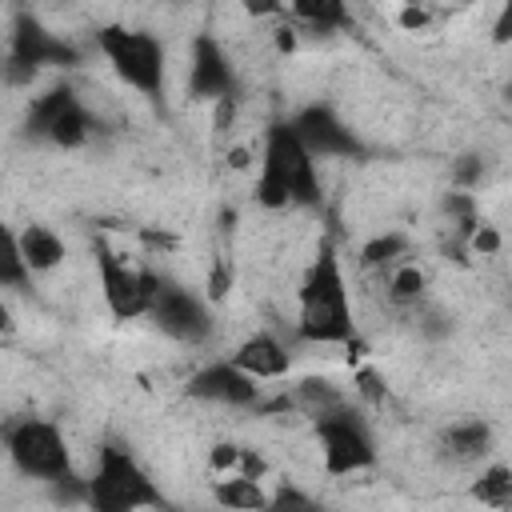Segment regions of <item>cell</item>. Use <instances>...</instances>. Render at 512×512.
<instances>
[{"instance_id":"7402d4cb","label":"cell","mask_w":512,"mask_h":512,"mask_svg":"<svg viewBox=\"0 0 512 512\" xmlns=\"http://www.w3.org/2000/svg\"><path fill=\"white\" fill-rule=\"evenodd\" d=\"M404 260H408V236L404 232H380L360 248V264L368 272H392Z\"/></svg>"},{"instance_id":"4316f807","label":"cell","mask_w":512,"mask_h":512,"mask_svg":"<svg viewBox=\"0 0 512 512\" xmlns=\"http://www.w3.org/2000/svg\"><path fill=\"white\" fill-rule=\"evenodd\" d=\"M356 392H360L368 404H384V380H380L372 368H360V372H356Z\"/></svg>"},{"instance_id":"cb8c5ba5","label":"cell","mask_w":512,"mask_h":512,"mask_svg":"<svg viewBox=\"0 0 512 512\" xmlns=\"http://www.w3.org/2000/svg\"><path fill=\"white\" fill-rule=\"evenodd\" d=\"M260 512H328V508H324V500H316L308 488H300V484H280V488L268 492V500H264Z\"/></svg>"},{"instance_id":"30bf717a","label":"cell","mask_w":512,"mask_h":512,"mask_svg":"<svg viewBox=\"0 0 512 512\" xmlns=\"http://www.w3.org/2000/svg\"><path fill=\"white\" fill-rule=\"evenodd\" d=\"M144 316L152 320V328H156L160 336H168V340H176V344H188V348L208 344L212 332H216V316H212L208 300H204L200 292H192L188 284L168 280V276L156 280Z\"/></svg>"},{"instance_id":"9a60e30c","label":"cell","mask_w":512,"mask_h":512,"mask_svg":"<svg viewBox=\"0 0 512 512\" xmlns=\"http://www.w3.org/2000/svg\"><path fill=\"white\" fill-rule=\"evenodd\" d=\"M340 404H348V396L340 392V384L336 380H328V376H304V380H296L288 392H280L276 400H264L260 404V412H300V416H308V420H320V416H328V412H336Z\"/></svg>"},{"instance_id":"d6986e66","label":"cell","mask_w":512,"mask_h":512,"mask_svg":"<svg viewBox=\"0 0 512 512\" xmlns=\"http://www.w3.org/2000/svg\"><path fill=\"white\" fill-rule=\"evenodd\" d=\"M288 20L300 24L304 32L312 36H332V32H344L352 12L340 4V0H300L288 8Z\"/></svg>"},{"instance_id":"6da1fadb","label":"cell","mask_w":512,"mask_h":512,"mask_svg":"<svg viewBox=\"0 0 512 512\" xmlns=\"http://www.w3.org/2000/svg\"><path fill=\"white\" fill-rule=\"evenodd\" d=\"M296 336L304 344H352L356 336V312L348 296V276L340 264V252L332 240H324L300 280L296 292Z\"/></svg>"},{"instance_id":"f1b7e54d","label":"cell","mask_w":512,"mask_h":512,"mask_svg":"<svg viewBox=\"0 0 512 512\" xmlns=\"http://www.w3.org/2000/svg\"><path fill=\"white\" fill-rule=\"evenodd\" d=\"M12 324H16V320H12V308L0 300V336H8V332H12Z\"/></svg>"},{"instance_id":"ffe728a7","label":"cell","mask_w":512,"mask_h":512,"mask_svg":"<svg viewBox=\"0 0 512 512\" xmlns=\"http://www.w3.org/2000/svg\"><path fill=\"white\" fill-rule=\"evenodd\" d=\"M468 496H472L480 508H492V512L512 508V468H508L504 460L480 464V476L468 484Z\"/></svg>"},{"instance_id":"5b68a950","label":"cell","mask_w":512,"mask_h":512,"mask_svg":"<svg viewBox=\"0 0 512 512\" xmlns=\"http://www.w3.org/2000/svg\"><path fill=\"white\" fill-rule=\"evenodd\" d=\"M96 48H100L104 64L116 72L120 84H128L144 100L164 96L168 48L156 32L136 28V24H104V28H96Z\"/></svg>"},{"instance_id":"2e32d148","label":"cell","mask_w":512,"mask_h":512,"mask_svg":"<svg viewBox=\"0 0 512 512\" xmlns=\"http://www.w3.org/2000/svg\"><path fill=\"white\" fill-rule=\"evenodd\" d=\"M440 448L456 464H484L492 456V448H496V432H492L488 420L468 416V420H456V424H448L440 432Z\"/></svg>"},{"instance_id":"5bb4252c","label":"cell","mask_w":512,"mask_h":512,"mask_svg":"<svg viewBox=\"0 0 512 512\" xmlns=\"http://www.w3.org/2000/svg\"><path fill=\"white\" fill-rule=\"evenodd\" d=\"M244 376H252L256 384H264V380H284L288 376V368H292V352H288V344L276 336V332H248L236 348H232V356H228Z\"/></svg>"},{"instance_id":"83f0119b","label":"cell","mask_w":512,"mask_h":512,"mask_svg":"<svg viewBox=\"0 0 512 512\" xmlns=\"http://www.w3.org/2000/svg\"><path fill=\"white\" fill-rule=\"evenodd\" d=\"M396 20H400V28H404V32H424V28L432 24V12H428L424 4H404Z\"/></svg>"},{"instance_id":"277c9868","label":"cell","mask_w":512,"mask_h":512,"mask_svg":"<svg viewBox=\"0 0 512 512\" xmlns=\"http://www.w3.org/2000/svg\"><path fill=\"white\" fill-rule=\"evenodd\" d=\"M84 60V52L56 28H48L36 12H16L8 48L0 60V80L12 88H28L40 72H68Z\"/></svg>"},{"instance_id":"f546056e","label":"cell","mask_w":512,"mask_h":512,"mask_svg":"<svg viewBox=\"0 0 512 512\" xmlns=\"http://www.w3.org/2000/svg\"><path fill=\"white\" fill-rule=\"evenodd\" d=\"M228 164H232V168H244V164H248V152H244V148H236V152L228 156Z\"/></svg>"},{"instance_id":"8992f818","label":"cell","mask_w":512,"mask_h":512,"mask_svg":"<svg viewBox=\"0 0 512 512\" xmlns=\"http://www.w3.org/2000/svg\"><path fill=\"white\" fill-rule=\"evenodd\" d=\"M4 452L12 460V468L28 480H40V484H60V480H72L76 476V464H72V448L60 432L56 420H44V416H20L4 428Z\"/></svg>"},{"instance_id":"9c48e42d","label":"cell","mask_w":512,"mask_h":512,"mask_svg":"<svg viewBox=\"0 0 512 512\" xmlns=\"http://www.w3.org/2000/svg\"><path fill=\"white\" fill-rule=\"evenodd\" d=\"M92 264H96V284H100L104 308L116 320H140L148 312V300H152L160 272L140 268L128 256H120L108 244V236H92Z\"/></svg>"},{"instance_id":"8fae6325","label":"cell","mask_w":512,"mask_h":512,"mask_svg":"<svg viewBox=\"0 0 512 512\" xmlns=\"http://www.w3.org/2000/svg\"><path fill=\"white\" fill-rule=\"evenodd\" d=\"M292 136L304 144V152L312 160H360L364 156V144L360 136L340 120V112L324 100H312L304 108H296L292 116H284Z\"/></svg>"},{"instance_id":"44dd1931","label":"cell","mask_w":512,"mask_h":512,"mask_svg":"<svg viewBox=\"0 0 512 512\" xmlns=\"http://www.w3.org/2000/svg\"><path fill=\"white\" fill-rule=\"evenodd\" d=\"M424 292H428V276H424V268L412 264V260L396 264V268L388 272V280H384V296H388V304H396V308H416V304L424 300Z\"/></svg>"},{"instance_id":"1f68e13d","label":"cell","mask_w":512,"mask_h":512,"mask_svg":"<svg viewBox=\"0 0 512 512\" xmlns=\"http://www.w3.org/2000/svg\"><path fill=\"white\" fill-rule=\"evenodd\" d=\"M0 60H4V52H0Z\"/></svg>"},{"instance_id":"d4e9b609","label":"cell","mask_w":512,"mask_h":512,"mask_svg":"<svg viewBox=\"0 0 512 512\" xmlns=\"http://www.w3.org/2000/svg\"><path fill=\"white\" fill-rule=\"evenodd\" d=\"M240 452H244V444H232V440H220V444H212V452H208V464H212V472H216V476H228V472H236V464H240Z\"/></svg>"},{"instance_id":"7a4b0ae2","label":"cell","mask_w":512,"mask_h":512,"mask_svg":"<svg viewBox=\"0 0 512 512\" xmlns=\"http://www.w3.org/2000/svg\"><path fill=\"white\" fill-rule=\"evenodd\" d=\"M252 196L264 212H292V208H320L324 204L320 168L304 152V144L292 136L284 116L264 128Z\"/></svg>"},{"instance_id":"4dcf8cb0","label":"cell","mask_w":512,"mask_h":512,"mask_svg":"<svg viewBox=\"0 0 512 512\" xmlns=\"http://www.w3.org/2000/svg\"><path fill=\"white\" fill-rule=\"evenodd\" d=\"M204 512H220V508H216V504H212V508H204Z\"/></svg>"},{"instance_id":"3957f363","label":"cell","mask_w":512,"mask_h":512,"mask_svg":"<svg viewBox=\"0 0 512 512\" xmlns=\"http://www.w3.org/2000/svg\"><path fill=\"white\" fill-rule=\"evenodd\" d=\"M88 512H172L152 472L136 460L132 448L108 440L96 452L92 472L84 476Z\"/></svg>"},{"instance_id":"4fadbf2b","label":"cell","mask_w":512,"mask_h":512,"mask_svg":"<svg viewBox=\"0 0 512 512\" xmlns=\"http://www.w3.org/2000/svg\"><path fill=\"white\" fill-rule=\"evenodd\" d=\"M192 400L200 404H216L228 412H260L264 404V384H256L252 376H244L232 360H208L188 376L184 388Z\"/></svg>"},{"instance_id":"ac0fdd59","label":"cell","mask_w":512,"mask_h":512,"mask_svg":"<svg viewBox=\"0 0 512 512\" xmlns=\"http://www.w3.org/2000/svg\"><path fill=\"white\" fill-rule=\"evenodd\" d=\"M264 500H268L264 480H248L240 472H228V476L212 480V504L220 512H260Z\"/></svg>"},{"instance_id":"603a6c76","label":"cell","mask_w":512,"mask_h":512,"mask_svg":"<svg viewBox=\"0 0 512 512\" xmlns=\"http://www.w3.org/2000/svg\"><path fill=\"white\" fill-rule=\"evenodd\" d=\"M28 268H24V256H20V240H16V228H8L0 220V288H12L20 292L28 284Z\"/></svg>"},{"instance_id":"484cf974","label":"cell","mask_w":512,"mask_h":512,"mask_svg":"<svg viewBox=\"0 0 512 512\" xmlns=\"http://www.w3.org/2000/svg\"><path fill=\"white\" fill-rule=\"evenodd\" d=\"M468 248L480 252V256H496V252H500V232H496L492 224L480 220V224L468 232Z\"/></svg>"},{"instance_id":"7c38bea8","label":"cell","mask_w":512,"mask_h":512,"mask_svg":"<svg viewBox=\"0 0 512 512\" xmlns=\"http://www.w3.org/2000/svg\"><path fill=\"white\" fill-rule=\"evenodd\" d=\"M188 100L196 104H224L240 100V76L228 48L212 32H196L188 48Z\"/></svg>"},{"instance_id":"52a82bcc","label":"cell","mask_w":512,"mask_h":512,"mask_svg":"<svg viewBox=\"0 0 512 512\" xmlns=\"http://www.w3.org/2000/svg\"><path fill=\"white\" fill-rule=\"evenodd\" d=\"M312 436L320 444V464L328 476H356L376 464V436L360 408L340 404L336 412L312 420Z\"/></svg>"},{"instance_id":"ba28073f","label":"cell","mask_w":512,"mask_h":512,"mask_svg":"<svg viewBox=\"0 0 512 512\" xmlns=\"http://www.w3.org/2000/svg\"><path fill=\"white\" fill-rule=\"evenodd\" d=\"M24 128H28L32 140L72 152V148H84V144L92 140L96 120H92L88 104L80 100V92H76L68 80H60V84L44 88V92L28 104Z\"/></svg>"},{"instance_id":"e0dca14e","label":"cell","mask_w":512,"mask_h":512,"mask_svg":"<svg viewBox=\"0 0 512 512\" xmlns=\"http://www.w3.org/2000/svg\"><path fill=\"white\" fill-rule=\"evenodd\" d=\"M16 240H20V256H24L28 276L56 272V268L64 264V256H68L64 236H60L56 228H48V224H24V228L16 232Z\"/></svg>"}]
</instances>
